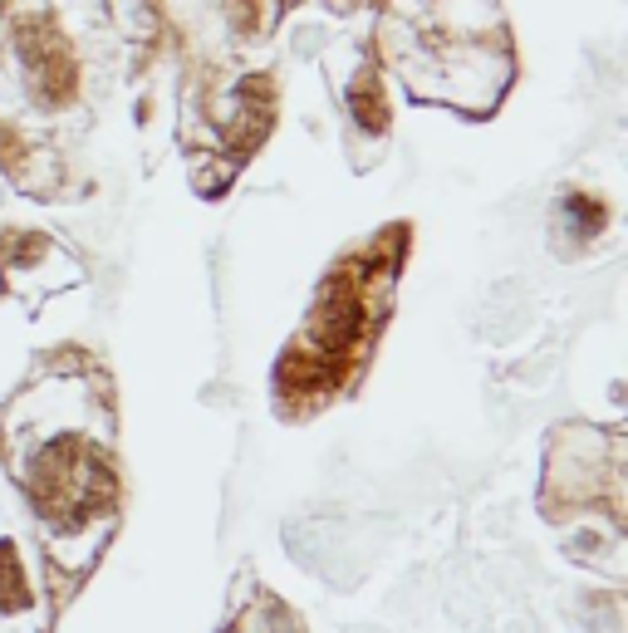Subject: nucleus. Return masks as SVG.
<instances>
[{
  "mask_svg": "<svg viewBox=\"0 0 628 633\" xmlns=\"http://www.w3.org/2000/svg\"><path fill=\"white\" fill-rule=\"evenodd\" d=\"M30 580H25V564H20L16 546L10 540H0V609L6 614H16V609H30Z\"/></svg>",
  "mask_w": 628,
  "mask_h": 633,
  "instance_id": "nucleus-1",
  "label": "nucleus"
}]
</instances>
